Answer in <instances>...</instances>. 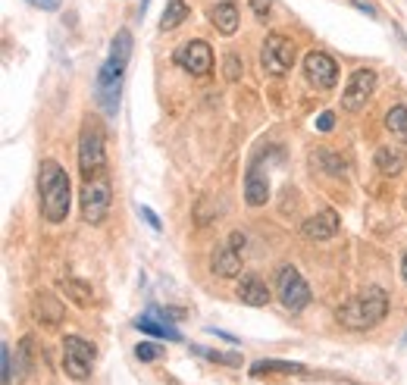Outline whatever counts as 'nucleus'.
<instances>
[{
	"label": "nucleus",
	"mask_w": 407,
	"mask_h": 385,
	"mask_svg": "<svg viewBox=\"0 0 407 385\" xmlns=\"http://www.w3.org/2000/svg\"><path fill=\"white\" fill-rule=\"evenodd\" d=\"M260 157H254L248 167V176H245V201L250 207H263L270 201V179L260 172Z\"/></svg>",
	"instance_id": "14"
},
{
	"label": "nucleus",
	"mask_w": 407,
	"mask_h": 385,
	"mask_svg": "<svg viewBox=\"0 0 407 385\" xmlns=\"http://www.w3.org/2000/svg\"><path fill=\"white\" fill-rule=\"evenodd\" d=\"M176 63L191 75H207L213 69V47L207 41H188L176 51Z\"/></svg>",
	"instance_id": "12"
},
{
	"label": "nucleus",
	"mask_w": 407,
	"mask_h": 385,
	"mask_svg": "<svg viewBox=\"0 0 407 385\" xmlns=\"http://www.w3.org/2000/svg\"><path fill=\"white\" fill-rule=\"evenodd\" d=\"M135 357L141 360V364H154V360H160V344L138 342V344H135Z\"/></svg>",
	"instance_id": "25"
},
{
	"label": "nucleus",
	"mask_w": 407,
	"mask_h": 385,
	"mask_svg": "<svg viewBox=\"0 0 407 385\" xmlns=\"http://www.w3.org/2000/svg\"><path fill=\"white\" fill-rule=\"evenodd\" d=\"M38 194H41V213L47 223H63L69 216V201H73V185H69L66 169L57 160H44L38 172Z\"/></svg>",
	"instance_id": "3"
},
{
	"label": "nucleus",
	"mask_w": 407,
	"mask_h": 385,
	"mask_svg": "<svg viewBox=\"0 0 407 385\" xmlns=\"http://www.w3.org/2000/svg\"><path fill=\"white\" fill-rule=\"evenodd\" d=\"M354 4H357V6H360V10H364L366 16H376V10H373V6H370V4H364V0H354Z\"/></svg>",
	"instance_id": "33"
},
{
	"label": "nucleus",
	"mask_w": 407,
	"mask_h": 385,
	"mask_svg": "<svg viewBox=\"0 0 407 385\" xmlns=\"http://www.w3.org/2000/svg\"><path fill=\"white\" fill-rule=\"evenodd\" d=\"M332 125H335L332 110H326V113H319V116H317V129H319V132H329V129H332Z\"/></svg>",
	"instance_id": "30"
},
{
	"label": "nucleus",
	"mask_w": 407,
	"mask_h": 385,
	"mask_svg": "<svg viewBox=\"0 0 407 385\" xmlns=\"http://www.w3.org/2000/svg\"><path fill=\"white\" fill-rule=\"evenodd\" d=\"M191 351H194V354H201V357H207V360H213V364H223V366H238V364H241L238 354H219V351L201 348V344H194Z\"/></svg>",
	"instance_id": "24"
},
{
	"label": "nucleus",
	"mask_w": 407,
	"mask_h": 385,
	"mask_svg": "<svg viewBox=\"0 0 407 385\" xmlns=\"http://www.w3.org/2000/svg\"><path fill=\"white\" fill-rule=\"evenodd\" d=\"M31 6H41V10H60V0H28Z\"/></svg>",
	"instance_id": "32"
},
{
	"label": "nucleus",
	"mask_w": 407,
	"mask_h": 385,
	"mask_svg": "<svg viewBox=\"0 0 407 385\" xmlns=\"http://www.w3.org/2000/svg\"><path fill=\"white\" fill-rule=\"evenodd\" d=\"M0 366H4V385H13V351H10V344L0 348Z\"/></svg>",
	"instance_id": "26"
},
{
	"label": "nucleus",
	"mask_w": 407,
	"mask_h": 385,
	"mask_svg": "<svg viewBox=\"0 0 407 385\" xmlns=\"http://www.w3.org/2000/svg\"><path fill=\"white\" fill-rule=\"evenodd\" d=\"M304 75H307V82L313 88L326 91L339 82V66H335V60L329 57L326 51H310L307 57H304Z\"/></svg>",
	"instance_id": "10"
},
{
	"label": "nucleus",
	"mask_w": 407,
	"mask_h": 385,
	"mask_svg": "<svg viewBox=\"0 0 407 385\" xmlns=\"http://www.w3.org/2000/svg\"><path fill=\"white\" fill-rule=\"evenodd\" d=\"M317 157H323L319 163H323V167H326L329 172H344V163H342V157H339V154H332V151H319Z\"/></svg>",
	"instance_id": "27"
},
{
	"label": "nucleus",
	"mask_w": 407,
	"mask_h": 385,
	"mask_svg": "<svg viewBox=\"0 0 407 385\" xmlns=\"http://www.w3.org/2000/svg\"><path fill=\"white\" fill-rule=\"evenodd\" d=\"M235 295L241 297V304H250V307H266L270 304V285L260 279V276H241L238 288H235Z\"/></svg>",
	"instance_id": "16"
},
{
	"label": "nucleus",
	"mask_w": 407,
	"mask_h": 385,
	"mask_svg": "<svg viewBox=\"0 0 407 385\" xmlns=\"http://www.w3.org/2000/svg\"><path fill=\"white\" fill-rule=\"evenodd\" d=\"M188 19V0H169L166 10L160 16V31H172Z\"/></svg>",
	"instance_id": "19"
},
{
	"label": "nucleus",
	"mask_w": 407,
	"mask_h": 385,
	"mask_svg": "<svg viewBox=\"0 0 407 385\" xmlns=\"http://www.w3.org/2000/svg\"><path fill=\"white\" fill-rule=\"evenodd\" d=\"M35 320L44 326H57L63 320V304L53 295H38L35 297Z\"/></svg>",
	"instance_id": "18"
},
{
	"label": "nucleus",
	"mask_w": 407,
	"mask_h": 385,
	"mask_svg": "<svg viewBox=\"0 0 407 385\" xmlns=\"http://www.w3.org/2000/svg\"><path fill=\"white\" fill-rule=\"evenodd\" d=\"M241 250H245V232H229V238L213 250L210 270L223 279H235L241 273Z\"/></svg>",
	"instance_id": "9"
},
{
	"label": "nucleus",
	"mask_w": 407,
	"mask_h": 385,
	"mask_svg": "<svg viewBox=\"0 0 407 385\" xmlns=\"http://www.w3.org/2000/svg\"><path fill=\"white\" fill-rule=\"evenodd\" d=\"M376 167H379L382 176H398L404 169V154L391 151V147H379L376 151Z\"/></svg>",
	"instance_id": "20"
},
{
	"label": "nucleus",
	"mask_w": 407,
	"mask_h": 385,
	"mask_svg": "<svg viewBox=\"0 0 407 385\" xmlns=\"http://www.w3.org/2000/svg\"><path fill=\"white\" fill-rule=\"evenodd\" d=\"M386 310H388V295H386V288H379V285H366L360 295L354 297H348V301L339 307V323L344 329H351V332H366V329H373V326H379L382 323V317H386Z\"/></svg>",
	"instance_id": "2"
},
{
	"label": "nucleus",
	"mask_w": 407,
	"mask_h": 385,
	"mask_svg": "<svg viewBox=\"0 0 407 385\" xmlns=\"http://www.w3.org/2000/svg\"><path fill=\"white\" fill-rule=\"evenodd\" d=\"M254 376H263V373H304L301 364H292V360H276V357H263L250 366Z\"/></svg>",
	"instance_id": "21"
},
{
	"label": "nucleus",
	"mask_w": 407,
	"mask_h": 385,
	"mask_svg": "<svg viewBox=\"0 0 407 385\" xmlns=\"http://www.w3.org/2000/svg\"><path fill=\"white\" fill-rule=\"evenodd\" d=\"M63 288H66L69 295L75 297L78 304H91V297H94V292H91V285L88 282H78V279H66L63 282Z\"/></svg>",
	"instance_id": "23"
},
{
	"label": "nucleus",
	"mask_w": 407,
	"mask_h": 385,
	"mask_svg": "<svg viewBox=\"0 0 407 385\" xmlns=\"http://www.w3.org/2000/svg\"><path fill=\"white\" fill-rule=\"evenodd\" d=\"M82 219L91 226H100L110 213V204H113V185H110L107 176H97V179H88L82 185Z\"/></svg>",
	"instance_id": "6"
},
{
	"label": "nucleus",
	"mask_w": 407,
	"mask_h": 385,
	"mask_svg": "<svg viewBox=\"0 0 407 385\" xmlns=\"http://www.w3.org/2000/svg\"><path fill=\"white\" fill-rule=\"evenodd\" d=\"M138 213H141V216L147 219V226H151L154 232H160V219L154 216V210H151V207H138Z\"/></svg>",
	"instance_id": "31"
},
{
	"label": "nucleus",
	"mask_w": 407,
	"mask_h": 385,
	"mask_svg": "<svg viewBox=\"0 0 407 385\" xmlns=\"http://www.w3.org/2000/svg\"><path fill=\"white\" fill-rule=\"evenodd\" d=\"M238 75H241V60L235 57V53H229V57H226V78H229V82H235Z\"/></svg>",
	"instance_id": "29"
},
{
	"label": "nucleus",
	"mask_w": 407,
	"mask_h": 385,
	"mask_svg": "<svg viewBox=\"0 0 407 385\" xmlns=\"http://www.w3.org/2000/svg\"><path fill=\"white\" fill-rule=\"evenodd\" d=\"M135 329L138 332H144V335H154V339H166V342H182V335H179V329L176 326H169L166 320L160 317L154 307H147L144 310V317H138L135 320Z\"/></svg>",
	"instance_id": "15"
},
{
	"label": "nucleus",
	"mask_w": 407,
	"mask_h": 385,
	"mask_svg": "<svg viewBox=\"0 0 407 385\" xmlns=\"http://www.w3.org/2000/svg\"><path fill=\"white\" fill-rule=\"evenodd\" d=\"M132 57V35L125 28L116 31V38L110 41V57L97 73V100L104 107L107 116L120 113V94H122V75Z\"/></svg>",
	"instance_id": "1"
},
{
	"label": "nucleus",
	"mask_w": 407,
	"mask_h": 385,
	"mask_svg": "<svg viewBox=\"0 0 407 385\" xmlns=\"http://www.w3.org/2000/svg\"><path fill=\"white\" fill-rule=\"evenodd\" d=\"M210 22L216 26L219 35L232 38L235 31H238V6H235L232 0H223V4H216L213 10H210Z\"/></svg>",
	"instance_id": "17"
},
{
	"label": "nucleus",
	"mask_w": 407,
	"mask_h": 385,
	"mask_svg": "<svg viewBox=\"0 0 407 385\" xmlns=\"http://www.w3.org/2000/svg\"><path fill=\"white\" fill-rule=\"evenodd\" d=\"M401 279L407 282V254H404V260H401Z\"/></svg>",
	"instance_id": "34"
},
{
	"label": "nucleus",
	"mask_w": 407,
	"mask_h": 385,
	"mask_svg": "<svg viewBox=\"0 0 407 385\" xmlns=\"http://www.w3.org/2000/svg\"><path fill=\"white\" fill-rule=\"evenodd\" d=\"M104 167H107V138L100 122L91 120L82 125V135H78V169H82L85 182H88V179L104 176Z\"/></svg>",
	"instance_id": "4"
},
{
	"label": "nucleus",
	"mask_w": 407,
	"mask_h": 385,
	"mask_svg": "<svg viewBox=\"0 0 407 385\" xmlns=\"http://www.w3.org/2000/svg\"><path fill=\"white\" fill-rule=\"evenodd\" d=\"M250 4V10H254V16L257 19H266V16H270V10H273V0H248Z\"/></svg>",
	"instance_id": "28"
},
{
	"label": "nucleus",
	"mask_w": 407,
	"mask_h": 385,
	"mask_svg": "<svg viewBox=\"0 0 407 385\" xmlns=\"http://www.w3.org/2000/svg\"><path fill=\"white\" fill-rule=\"evenodd\" d=\"M94 357H97V351L82 335H66L63 339V370H66V376H73L78 382L88 379L94 370Z\"/></svg>",
	"instance_id": "8"
},
{
	"label": "nucleus",
	"mask_w": 407,
	"mask_h": 385,
	"mask_svg": "<svg viewBox=\"0 0 407 385\" xmlns=\"http://www.w3.org/2000/svg\"><path fill=\"white\" fill-rule=\"evenodd\" d=\"M301 235L307 241H329L339 235V213L335 210H319L317 216L304 219L301 223Z\"/></svg>",
	"instance_id": "13"
},
{
	"label": "nucleus",
	"mask_w": 407,
	"mask_h": 385,
	"mask_svg": "<svg viewBox=\"0 0 407 385\" xmlns=\"http://www.w3.org/2000/svg\"><path fill=\"white\" fill-rule=\"evenodd\" d=\"M260 66L266 75L273 78H282L288 73V69L295 66V41L288 35H282V31H273V35H266V41L260 47Z\"/></svg>",
	"instance_id": "7"
},
{
	"label": "nucleus",
	"mask_w": 407,
	"mask_h": 385,
	"mask_svg": "<svg viewBox=\"0 0 407 385\" xmlns=\"http://www.w3.org/2000/svg\"><path fill=\"white\" fill-rule=\"evenodd\" d=\"M276 297L285 310L301 313L310 304V285L304 282V276L297 273V266L282 263L276 270Z\"/></svg>",
	"instance_id": "5"
},
{
	"label": "nucleus",
	"mask_w": 407,
	"mask_h": 385,
	"mask_svg": "<svg viewBox=\"0 0 407 385\" xmlns=\"http://www.w3.org/2000/svg\"><path fill=\"white\" fill-rule=\"evenodd\" d=\"M376 91V73L373 69H354L348 78V85H344L342 91V107L344 110H360L366 104V100L373 97Z\"/></svg>",
	"instance_id": "11"
},
{
	"label": "nucleus",
	"mask_w": 407,
	"mask_h": 385,
	"mask_svg": "<svg viewBox=\"0 0 407 385\" xmlns=\"http://www.w3.org/2000/svg\"><path fill=\"white\" fill-rule=\"evenodd\" d=\"M386 129L395 135L398 141H404L407 144V107L404 104H395L386 113Z\"/></svg>",
	"instance_id": "22"
}]
</instances>
